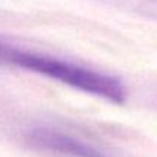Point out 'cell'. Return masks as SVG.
I'll return each mask as SVG.
<instances>
[{"label":"cell","mask_w":157,"mask_h":157,"mask_svg":"<svg viewBox=\"0 0 157 157\" xmlns=\"http://www.w3.org/2000/svg\"><path fill=\"white\" fill-rule=\"evenodd\" d=\"M0 63L46 75L84 93L107 99L114 104L127 102V89L114 76L52 56L21 51L0 43Z\"/></svg>","instance_id":"obj_1"},{"label":"cell","mask_w":157,"mask_h":157,"mask_svg":"<svg viewBox=\"0 0 157 157\" xmlns=\"http://www.w3.org/2000/svg\"><path fill=\"white\" fill-rule=\"evenodd\" d=\"M26 144L38 151L51 153L61 157H113L104 150L87 144L72 134L51 127L31 128L26 136Z\"/></svg>","instance_id":"obj_2"},{"label":"cell","mask_w":157,"mask_h":157,"mask_svg":"<svg viewBox=\"0 0 157 157\" xmlns=\"http://www.w3.org/2000/svg\"><path fill=\"white\" fill-rule=\"evenodd\" d=\"M137 12L142 17L157 20V0H145L137 6Z\"/></svg>","instance_id":"obj_3"}]
</instances>
